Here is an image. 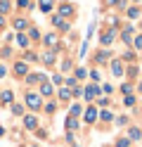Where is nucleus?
Wrapping results in <instances>:
<instances>
[{
    "mask_svg": "<svg viewBox=\"0 0 142 147\" xmlns=\"http://www.w3.org/2000/svg\"><path fill=\"white\" fill-rule=\"evenodd\" d=\"M43 109H45V114H55L57 112V102H47V105H43Z\"/></svg>",
    "mask_w": 142,
    "mask_h": 147,
    "instance_id": "5701e85b",
    "label": "nucleus"
},
{
    "mask_svg": "<svg viewBox=\"0 0 142 147\" xmlns=\"http://www.w3.org/2000/svg\"><path fill=\"white\" fill-rule=\"evenodd\" d=\"M12 114L14 116H24V105H12Z\"/></svg>",
    "mask_w": 142,
    "mask_h": 147,
    "instance_id": "c756f323",
    "label": "nucleus"
},
{
    "mask_svg": "<svg viewBox=\"0 0 142 147\" xmlns=\"http://www.w3.org/2000/svg\"><path fill=\"white\" fill-rule=\"evenodd\" d=\"M100 121H104V123H111V121H114V114L109 112V109H100Z\"/></svg>",
    "mask_w": 142,
    "mask_h": 147,
    "instance_id": "dca6fc26",
    "label": "nucleus"
},
{
    "mask_svg": "<svg viewBox=\"0 0 142 147\" xmlns=\"http://www.w3.org/2000/svg\"><path fill=\"white\" fill-rule=\"evenodd\" d=\"M123 105H126V107H133V105H135V95H126V97H123Z\"/></svg>",
    "mask_w": 142,
    "mask_h": 147,
    "instance_id": "2f4dec72",
    "label": "nucleus"
},
{
    "mask_svg": "<svg viewBox=\"0 0 142 147\" xmlns=\"http://www.w3.org/2000/svg\"><path fill=\"white\" fill-rule=\"evenodd\" d=\"M52 24L57 26V29H62V31H66V29H69V24H66L62 17H55V19H52Z\"/></svg>",
    "mask_w": 142,
    "mask_h": 147,
    "instance_id": "aec40b11",
    "label": "nucleus"
},
{
    "mask_svg": "<svg viewBox=\"0 0 142 147\" xmlns=\"http://www.w3.org/2000/svg\"><path fill=\"white\" fill-rule=\"evenodd\" d=\"M116 121V126H128V116H118V119H114Z\"/></svg>",
    "mask_w": 142,
    "mask_h": 147,
    "instance_id": "c9c22d12",
    "label": "nucleus"
},
{
    "mask_svg": "<svg viewBox=\"0 0 142 147\" xmlns=\"http://www.w3.org/2000/svg\"><path fill=\"white\" fill-rule=\"evenodd\" d=\"M3 135H5V128H3V126H0V138H3Z\"/></svg>",
    "mask_w": 142,
    "mask_h": 147,
    "instance_id": "3c124183",
    "label": "nucleus"
},
{
    "mask_svg": "<svg viewBox=\"0 0 142 147\" xmlns=\"http://www.w3.org/2000/svg\"><path fill=\"white\" fill-rule=\"evenodd\" d=\"M107 105H109V97L100 95V97H97V109H100V107H102V109H107Z\"/></svg>",
    "mask_w": 142,
    "mask_h": 147,
    "instance_id": "c85d7f7f",
    "label": "nucleus"
},
{
    "mask_svg": "<svg viewBox=\"0 0 142 147\" xmlns=\"http://www.w3.org/2000/svg\"><path fill=\"white\" fill-rule=\"evenodd\" d=\"M22 123H24L26 131H38V128H40V121H38L36 114H24L22 116Z\"/></svg>",
    "mask_w": 142,
    "mask_h": 147,
    "instance_id": "20e7f679",
    "label": "nucleus"
},
{
    "mask_svg": "<svg viewBox=\"0 0 142 147\" xmlns=\"http://www.w3.org/2000/svg\"><path fill=\"white\" fill-rule=\"evenodd\" d=\"M81 128V119L78 116H66V131L69 133H76Z\"/></svg>",
    "mask_w": 142,
    "mask_h": 147,
    "instance_id": "423d86ee",
    "label": "nucleus"
},
{
    "mask_svg": "<svg viewBox=\"0 0 142 147\" xmlns=\"http://www.w3.org/2000/svg\"><path fill=\"white\" fill-rule=\"evenodd\" d=\"M9 10V0H0V12H7Z\"/></svg>",
    "mask_w": 142,
    "mask_h": 147,
    "instance_id": "58836bf2",
    "label": "nucleus"
},
{
    "mask_svg": "<svg viewBox=\"0 0 142 147\" xmlns=\"http://www.w3.org/2000/svg\"><path fill=\"white\" fill-rule=\"evenodd\" d=\"M135 74H137V67H130V69H128V76H130V78L135 76Z\"/></svg>",
    "mask_w": 142,
    "mask_h": 147,
    "instance_id": "49530a36",
    "label": "nucleus"
},
{
    "mask_svg": "<svg viewBox=\"0 0 142 147\" xmlns=\"http://www.w3.org/2000/svg\"><path fill=\"white\" fill-rule=\"evenodd\" d=\"M24 102H26V107L31 109V112H38V109H43V97L38 95V93H31V90L24 95Z\"/></svg>",
    "mask_w": 142,
    "mask_h": 147,
    "instance_id": "f257e3e1",
    "label": "nucleus"
},
{
    "mask_svg": "<svg viewBox=\"0 0 142 147\" xmlns=\"http://www.w3.org/2000/svg\"><path fill=\"white\" fill-rule=\"evenodd\" d=\"M14 26H17V29H26L28 22H26V19H17V22H14Z\"/></svg>",
    "mask_w": 142,
    "mask_h": 147,
    "instance_id": "e433bc0d",
    "label": "nucleus"
},
{
    "mask_svg": "<svg viewBox=\"0 0 142 147\" xmlns=\"http://www.w3.org/2000/svg\"><path fill=\"white\" fill-rule=\"evenodd\" d=\"M45 64H55V50H47L45 55H43V57H40Z\"/></svg>",
    "mask_w": 142,
    "mask_h": 147,
    "instance_id": "4be33fe9",
    "label": "nucleus"
},
{
    "mask_svg": "<svg viewBox=\"0 0 142 147\" xmlns=\"http://www.w3.org/2000/svg\"><path fill=\"white\" fill-rule=\"evenodd\" d=\"M137 14H140V10H137V7H130V10H128V17H130V19H135Z\"/></svg>",
    "mask_w": 142,
    "mask_h": 147,
    "instance_id": "a19ab883",
    "label": "nucleus"
},
{
    "mask_svg": "<svg viewBox=\"0 0 142 147\" xmlns=\"http://www.w3.org/2000/svg\"><path fill=\"white\" fill-rule=\"evenodd\" d=\"M24 81H26V86H36V83L40 86V81H45V76H43V74H28Z\"/></svg>",
    "mask_w": 142,
    "mask_h": 147,
    "instance_id": "6e6552de",
    "label": "nucleus"
},
{
    "mask_svg": "<svg viewBox=\"0 0 142 147\" xmlns=\"http://www.w3.org/2000/svg\"><path fill=\"white\" fill-rule=\"evenodd\" d=\"M14 102V93L12 90H3L0 93V105H12Z\"/></svg>",
    "mask_w": 142,
    "mask_h": 147,
    "instance_id": "f8f14e48",
    "label": "nucleus"
},
{
    "mask_svg": "<svg viewBox=\"0 0 142 147\" xmlns=\"http://www.w3.org/2000/svg\"><path fill=\"white\" fill-rule=\"evenodd\" d=\"M31 38H33V40H38V38H40V33H38L36 29H31Z\"/></svg>",
    "mask_w": 142,
    "mask_h": 147,
    "instance_id": "de8ad7c7",
    "label": "nucleus"
},
{
    "mask_svg": "<svg viewBox=\"0 0 142 147\" xmlns=\"http://www.w3.org/2000/svg\"><path fill=\"white\" fill-rule=\"evenodd\" d=\"M17 5L24 7V10H28V7H31V0H17Z\"/></svg>",
    "mask_w": 142,
    "mask_h": 147,
    "instance_id": "4c0bfd02",
    "label": "nucleus"
},
{
    "mask_svg": "<svg viewBox=\"0 0 142 147\" xmlns=\"http://www.w3.org/2000/svg\"><path fill=\"white\" fill-rule=\"evenodd\" d=\"M71 97H76V100H81V97H83V88H81V86H76V88H71Z\"/></svg>",
    "mask_w": 142,
    "mask_h": 147,
    "instance_id": "cd10ccee",
    "label": "nucleus"
},
{
    "mask_svg": "<svg viewBox=\"0 0 142 147\" xmlns=\"http://www.w3.org/2000/svg\"><path fill=\"white\" fill-rule=\"evenodd\" d=\"M81 114H83V105H81V102H73L71 109H69V116H78V119H81Z\"/></svg>",
    "mask_w": 142,
    "mask_h": 147,
    "instance_id": "4468645a",
    "label": "nucleus"
},
{
    "mask_svg": "<svg viewBox=\"0 0 142 147\" xmlns=\"http://www.w3.org/2000/svg\"><path fill=\"white\" fill-rule=\"evenodd\" d=\"M0 26H5V17L3 14H0Z\"/></svg>",
    "mask_w": 142,
    "mask_h": 147,
    "instance_id": "8fccbe9b",
    "label": "nucleus"
},
{
    "mask_svg": "<svg viewBox=\"0 0 142 147\" xmlns=\"http://www.w3.org/2000/svg\"><path fill=\"white\" fill-rule=\"evenodd\" d=\"M137 90H140V93H142V83H140V86H137Z\"/></svg>",
    "mask_w": 142,
    "mask_h": 147,
    "instance_id": "864d4df0",
    "label": "nucleus"
},
{
    "mask_svg": "<svg viewBox=\"0 0 142 147\" xmlns=\"http://www.w3.org/2000/svg\"><path fill=\"white\" fill-rule=\"evenodd\" d=\"M73 14V7L71 5H59V17L64 19V17H71Z\"/></svg>",
    "mask_w": 142,
    "mask_h": 147,
    "instance_id": "f3484780",
    "label": "nucleus"
},
{
    "mask_svg": "<svg viewBox=\"0 0 142 147\" xmlns=\"http://www.w3.org/2000/svg\"><path fill=\"white\" fill-rule=\"evenodd\" d=\"M107 5H123V0H107Z\"/></svg>",
    "mask_w": 142,
    "mask_h": 147,
    "instance_id": "09e8293b",
    "label": "nucleus"
},
{
    "mask_svg": "<svg viewBox=\"0 0 142 147\" xmlns=\"http://www.w3.org/2000/svg\"><path fill=\"white\" fill-rule=\"evenodd\" d=\"M90 78H92V83H100V71H90Z\"/></svg>",
    "mask_w": 142,
    "mask_h": 147,
    "instance_id": "ea45409f",
    "label": "nucleus"
},
{
    "mask_svg": "<svg viewBox=\"0 0 142 147\" xmlns=\"http://www.w3.org/2000/svg\"><path fill=\"white\" fill-rule=\"evenodd\" d=\"M121 38H123V43H133V26H128V29L121 33Z\"/></svg>",
    "mask_w": 142,
    "mask_h": 147,
    "instance_id": "412c9836",
    "label": "nucleus"
},
{
    "mask_svg": "<svg viewBox=\"0 0 142 147\" xmlns=\"http://www.w3.org/2000/svg\"><path fill=\"white\" fill-rule=\"evenodd\" d=\"M52 93H55V88H52V83H50V81H40V86H38V95H40L43 100L45 97H52Z\"/></svg>",
    "mask_w": 142,
    "mask_h": 147,
    "instance_id": "39448f33",
    "label": "nucleus"
},
{
    "mask_svg": "<svg viewBox=\"0 0 142 147\" xmlns=\"http://www.w3.org/2000/svg\"><path fill=\"white\" fill-rule=\"evenodd\" d=\"M3 76H7V67H5V64H0V78H3Z\"/></svg>",
    "mask_w": 142,
    "mask_h": 147,
    "instance_id": "a18cd8bd",
    "label": "nucleus"
},
{
    "mask_svg": "<svg viewBox=\"0 0 142 147\" xmlns=\"http://www.w3.org/2000/svg\"><path fill=\"white\" fill-rule=\"evenodd\" d=\"M17 43L22 45V48H28V43H31V40H28V38H26L24 33H19V36H17Z\"/></svg>",
    "mask_w": 142,
    "mask_h": 147,
    "instance_id": "a878e982",
    "label": "nucleus"
},
{
    "mask_svg": "<svg viewBox=\"0 0 142 147\" xmlns=\"http://www.w3.org/2000/svg\"><path fill=\"white\" fill-rule=\"evenodd\" d=\"M0 93H3V90H0Z\"/></svg>",
    "mask_w": 142,
    "mask_h": 147,
    "instance_id": "6e6d98bb",
    "label": "nucleus"
},
{
    "mask_svg": "<svg viewBox=\"0 0 142 147\" xmlns=\"http://www.w3.org/2000/svg\"><path fill=\"white\" fill-rule=\"evenodd\" d=\"M36 135H38V138H47V131H43V128H38V131H36Z\"/></svg>",
    "mask_w": 142,
    "mask_h": 147,
    "instance_id": "c03bdc74",
    "label": "nucleus"
},
{
    "mask_svg": "<svg viewBox=\"0 0 142 147\" xmlns=\"http://www.w3.org/2000/svg\"><path fill=\"white\" fill-rule=\"evenodd\" d=\"M52 86H64V76H62V74H55V76H52Z\"/></svg>",
    "mask_w": 142,
    "mask_h": 147,
    "instance_id": "393cba45",
    "label": "nucleus"
},
{
    "mask_svg": "<svg viewBox=\"0 0 142 147\" xmlns=\"http://www.w3.org/2000/svg\"><path fill=\"white\" fill-rule=\"evenodd\" d=\"M111 74H114V76H123V74H126V71H123V64L121 62H111Z\"/></svg>",
    "mask_w": 142,
    "mask_h": 147,
    "instance_id": "2eb2a0df",
    "label": "nucleus"
},
{
    "mask_svg": "<svg viewBox=\"0 0 142 147\" xmlns=\"http://www.w3.org/2000/svg\"><path fill=\"white\" fill-rule=\"evenodd\" d=\"M24 59H26V62H38V55H36V52H26Z\"/></svg>",
    "mask_w": 142,
    "mask_h": 147,
    "instance_id": "f704fd0d",
    "label": "nucleus"
},
{
    "mask_svg": "<svg viewBox=\"0 0 142 147\" xmlns=\"http://www.w3.org/2000/svg\"><path fill=\"white\" fill-rule=\"evenodd\" d=\"M133 90H135L133 83H123V86H121V93H123V95H133Z\"/></svg>",
    "mask_w": 142,
    "mask_h": 147,
    "instance_id": "bb28decb",
    "label": "nucleus"
},
{
    "mask_svg": "<svg viewBox=\"0 0 142 147\" xmlns=\"http://www.w3.org/2000/svg\"><path fill=\"white\" fill-rule=\"evenodd\" d=\"M38 7H40V12H50L52 10V0H38Z\"/></svg>",
    "mask_w": 142,
    "mask_h": 147,
    "instance_id": "6ab92c4d",
    "label": "nucleus"
},
{
    "mask_svg": "<svg viewBox=\"0 0 142 147\" xmlns=\"http://www.w3.org/2000/svg\"><path fill=\"white\" fill-rule=\"evenodd\" d=\"M69 69H71V62H69V59L62 62V71H69Z\"/></svg>",
    "mask_w": 142,
    "mask_h": 147,
    "instance_id": "79ce46f5",
    "label": "nucleus"
},
{
    "mask_svg": "<svg viewBox=\"0 0 142 147\" xmlns=\"http://www.w3.org/2000/svg\"><path fill=\"white\" fill-rule=\"evenodd\" d=\"M95 59H97V62H107V59H109V52H107V50H102V52L95 55Z\"/></svg>",
    "mask_w": 142,
    "mask_h": 147,
    "instance_id": "7c9ffc66",
    "label": "nucleus"
},
{
    "mask_svg": "<svg viewBox=\"0 0 142 147\" xmlns=\"http://www.w3.org/2000/svg\"><path fill=\"white\" fill-rule=\"evenodd\" d=\"M57 100H59V102H69V100H71V90L66 86H62L59 90H57Z\"/></svg>",
    "mask_w": 142,
    "mask_h": 147,
    "instance_id": "9d476101",
    "label": "nucleus"
},
{
    "mask_svg": "<svg viewBox=\"0 0 142 147\" xmlns=\"http://www.w3.org/2000/svg\"><path fill=\"white\" fill-rule=\"evenodd\" d=\"M102 95V90L97 83H90V86H85L83 88V100H88V102H92V100H97Z\"/></svg>",
    "mask_w": 142,
    "mask_h": 147,
    "instance_id": "7ed1b4c3",
    "label": "nucleus"
},
{
    "mask_svg": "<svg viewBox=\"0 0 142 147\" xmlns=\"http://www.w3.org/2000/svg\"><path fill=\"white\" fill-rule=\"evenodd\" d=\"M128 138H130V142L140 140V138H142V128H137V126H130V128H128Z\"/></svg>",
    "mask_w": 142,
    "mask_h": 147,
    "instance_id": "ddd939ff",
    "label": "nucleus"
},
{
    "mask_svg": "<svg viewBox=\"0 0 142 147\" xmlns=\"http://www.w3.org/2000/svg\"><path fill=\"white\" fill-rule=\"evenodd\" d=\"M26 147H40V145H26Z\"/></svg>",
    "mask_w": 142,
    "mask_h": 147,
    "instance_id": "603ef678",
    "label": "nucleus"
},
{
    "mask_svg": "<svg viewBox=\"0 0 142 147\" xmlns=\"http://www.w3.org/2000/svg\"><path fill=\"white\" fill-rule=\"evenodd\" d=\"M66 142H69V145H73V142H76V138H73V133H66Z\"/></svg>",
    "mask_w": 142,
    "mask_h": 147,
    "instance_id": "37998d69",
    "label": "nucleus"
},
{
    "mask_svg": "<svg viewBox=\"0 0 142 147\" xmlns=\"http://www.w3.org/2000/svg\"><path fill=\"white\" fill-rule=\"evenodd\" d=\"M73 76H76V81H81V78H85V76H88V69L78 67V69H76V74H73Z\"/></svg>",
    "mask_w": 142,
    "mask_h": 147,
    "instance_id": "b1692460",
    "label": "nucleus"
},
{
    "mask_svg": "<svg viewBox=\"0 0 142 147\" xmlns=\"http://www.w3.org/2000/svg\"><path fill=\"white\" fill-rule=\"evenodd\" d=\"M114 38H116V33H114V31H104V33L100 36V43L104 45V48H107V45H111V43H114Z\"/></svg>",
    "mask_w": 142,
    "mask_h": 147,
    "instance_id": "9b49d317",
    "label": "nucleus"
},
{
    "mask_svg": "<svg viewBox=\"0 0 142 147\" xmlns=\"http://www.w3.org/2000/svg\"><path fill=\"white\" fill-rule=\"evenodd\" d=\"M100 90H102V95H111V93H114V86H109V83H104V86H102Z\"/></svg>",
    "mask_w": 142,
    "mask_h": 147,
    "instance_id": "473e14b6",
    "label": "nucleus"
},
{
    "mask_svg": "<svg viewBox=\"0 0 142 147\" xmlns=\"http://www.w3.org/2000/svg\"><path fill=\"white\" fill-rule=\"evenodd\" d=\"M97 119H100V109L95 107V105H90V107H85V109H83V121L88 123V126H92Z\"/></svg>",
    "mask_w": 142,
    "mask_h": 147,
    "instance_id": "f03ea898",
    "label": "nucleus"
},
{
    "mask_svg": "<svg viewBox=\"0 0 142 147\" xmlns=\"http://www.w3.org/2000/svg\"><path fill=\"white\" fill-rule=\"evenodd\" d=\"M114 147H130V138H128V135H123V138H116Z\"/></svg>",
    "mask_w": 142,
    "mask_h": 147,
    "instance_id": "a211bd4d",
    "label": "nucleus"
},
{
    "mask_svg": "<svg viewBox=\"0 0 142 147\" xmlns=\"http://www.w3.org/2000/svg\"><path fill=\"white\" fill-rule=\"evenodd\" d=\"M133 45H135V50H142V33L133 38Z\"/></svg>",
    "mask_w": 142,
    "mask_h": 147,
    "instance_id": "72a5a7b5",
    "label": "nucleus"
},
{
    "mask_svg": "<svg viewBox=\"0 0 142 147\" xmlns=\"http://www.w3.org/2000/svg\"><path fill=\"white\" fill-rule=\"evenodd\" d=\"M73 147H78V145H73Z\"/></svg>",
    "mask_w": 142,
    "mask_h": 147,
    "instance_id": "5fc2aeb1",
    "label": "nucleus"
},
{
    "mask_svg": "<svg viewBox=\"0 0 142 147\" xmlns=\"http://www.w3.org/2000/svg\"><path fill=\"white\" fill-rule=\"evenodd\" d=\"M43 43L47 45V48H52V50H57V48H59V38H57V36H55V33H47Z\"/></svg>",
    "mask_w": 142,
    "mask_h": 147,
    "instance_id": "1a4fd4ad",
    "label": "nucleus"
},
{
    "mask_svg": "<svg viewBox=\"0 0 142 147\" xmlns=\"http://www.w3.org/2000/svg\"><path fill=\"white\" fill-rule=\"evenodd\" d=\"M14 76H17V78H26V76H28L26 62H17V64H14Z\"/></svg>",
    "mask_w": 142,
    "mask_h": 147,
    "instance_id": "0eeeda50",
    "label": "nucleus"
}]
</instances>
